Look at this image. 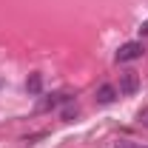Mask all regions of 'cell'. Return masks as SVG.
<instances>
[{
  "instance_id": "cell-1",
  "label": "cell",
  "mask_w": 148,
  "mask_h": 148,
  "mask_svg": "<svg viewBox=\"0 0 148 148\" xmlns=\"http://www.w3.org/2000/svg\"><path fill=\"white\" fill-rule=\"evenodd\" d=\"M140 57H143V43H125L117 51V63H131V60H140Z\"/></svg>"
},
{
  "instance_id": "cell-2",
  "label": "cell",
  "mask_w": 148,
  "mask_h": 148,
  "mask_svg": "<svg viewBox=\"0 0 148 148\" xmlns=\"http://www.w3.org/2000/svg\"><path fill=\"white\" fill-rule=\"evenodd\" d=\"M137 88H140L137 71H123L120 74V94H137Z\"/></svg>"
},
{
  "instance_id": "cell-3",
  "label": "cell",
  "mask_w": 148,
  "mask_h": 148,
  "mask_svg": "<svg viewBox=\"0 0 148 148\" xmlns=\"http://www.w3.org/2000/svg\"><path fill=\"white\" fill-rule=\"evenodd\" d=\"M117 88H114V86H108V83H106V86H100V88H97V103H103V106H108V103H114V100H117Z\"/></svg>"
},
{
  "instance_id": "cell-4",
  "label": "cell",
  "mask_w": 148,
  "mask_h": 148,
  "mask_svg": "<svg viewBox=\"0 0 148 148\" xmlns=\"http://www.w3.org/2000/svg\"><path fill=\"white\" fill-rule=\"evenodd\" d=\"M66 100H69L66 94H51L49 100H43V103H40V111H49V108H57V106H60V103H66Z\"/></svg>"
},
{
  "instance_id": "cell-5",
  "label": "cell",
  "mask_w": 148,
  "mask_h": 148,
  "mask_svg": "<svg viewBox=\"0 0 148 148\" xmlns=\"http://www.w3.org/2000/svg\"><path fill=\"white\" fill-rule=\"evenodd\" d=\"M40 86H43L40 74H32V77H29V83H26V88H29V94H40Z\"/></svg>"
},
{
  "instance_id": "cell-6",
  "label": "cell",
  "mask_w": 148,
  "mask_h": 148,
  "mask_svg": "<svg viewBox=\"0 0 148 148\" xmlns=\"http://www.w3.org/2000/svg\"><path fill=\"white\" fill-rule=\"evenodd\" d=\"M77 117V106H66L63 108V120H74Z\"/></svg>"
},
{
  "instance_id": "cell-7",
  "label": "cell",
  "mask_w": 148,
  "mask_h": 148,
  "mask_svg": "<svg viewBox=\"0 0 148 148\" xmlns=\"http://www.w3.org/2000/svg\"><path fill=\"white\" fill-rule=\"evenodd\" d=\"M140 123H143V125H145V128H148V106H145V108H143V111H140Z\"/></svg>"
},
{
  "instance_id": "cell-8",
  "label": "cell",
  "mask_w": 148,
  "mask_h": 148,
  "mask_svg": "<svg viewBox=\"0 0 148 148\" xmlns=\"http://www.w3.org/2000/svg\"><path fill=\"white\" fill-rule=\"evenodd\" d=\"M140 34H148V20L143 23V26H140Z\"/></svg>"
}]
</instances>
